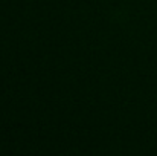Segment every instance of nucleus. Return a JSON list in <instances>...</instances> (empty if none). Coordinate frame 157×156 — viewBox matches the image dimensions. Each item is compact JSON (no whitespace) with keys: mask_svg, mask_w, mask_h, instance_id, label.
I'll list each match as a JSON object with an SVG mask.
<instances>
[]
</instances>
